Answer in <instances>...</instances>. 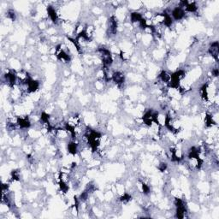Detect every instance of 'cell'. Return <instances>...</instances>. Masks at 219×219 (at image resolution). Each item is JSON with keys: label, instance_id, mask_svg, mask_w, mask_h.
Wrapping results in <instances>:
<instances>
[{"label": "cell", "instance_id": "3957f363", "mask_svg": "<svg viewBox=\"0 0 219 219\" xmlns=\"http://www.w3.org/2000/svg\"><path fill=\"white\" fill-rule=\"evenodd\" d=\"M208 52L213 58L217 62L218 61V54H219V44L218 41H215V42L211 43V45L209 46Z\"/></svg>", "mask_w": 219, "mask_h": 219}, {"label": "cell", "instance_id": "e0dca14e", "mask_svg": "<svg viewBox=\"0 0 219 219\" xmlns=\"http://www.w3.org/2000/svg\"><path fill=\"white\" fill-rule=\"evenodd\" d=\"M212 75L215 76V77H217L218 76V68L217 67L212 69Z\"/></svg>", "mask_w": 219, "mask_h": 219}, {"label": "cell", "instance_id": "8992f818", "mask_svg": "<svg viewBox=\"0 0 219 219\" xmlns=\"http://www.w3.org/2000/svg\"><path fill=\"white\" fill-rule=\"evenodd\" d=\"M27 91L28 92H34L38 90L39 86V83L37 80H33L32 78L28 79L27 80Z\"/></svg>", "mask_w": 219, "mask_h": 219}, {"label": "cell", "instance_id": "7a4b0ae2", "mask_svg": "<svg viewBox=\"0 0 219 219\" xmlns=\"http://www.w3.org/2000/svg\"><path fill=\"white\" fill-rule=\"evenodd\" d=\"M185 14H186V11L177 6L175 9H173V11L171 12V16H172L171 17H172L173 20L180 21V20H182V18H184Z\"/></svg>", "mask_w": 219, "mask_h": 219}, {"label": "cell", "instance_id": "277c9868", "mask_svg": "<svg viewBox=\"0 0 219 219\" xmlns=\"http://www.w3.org/2000/svg\"><path fill=\"white\" fill-rule=\"evenodd\" d=\"M16 123L21 129H27L31 126V121L28 117H17Z\"/></svg>", "mask_w": 219, "mask_h": 219}, {"label": "cell", "instance_id": "9c48e42d", "mask_svg": "<svg viewBox=\"0 0 219 219\" xmlns=\"http://www.w3.org/2000/svg\"><path fill=\"white\" fill-rule=\"evenodd\" d=\"M130 19L133 23H137V22L139 23V21L143 19V16L139 12H132L130 14Z\"/></svg>", "mask_w": 219, "mask_h": 219}, {"label": "cell", "instance_id": "52a82bcc", "mask_svg": "<svg viewBox=\"0 0 219 219\" xmlns=\"http://www.w3.org/2000/svg\"><path fill=\"white\" fill-rule=\"evenodd\" d=\"M47 13H48L49 17L52 21V22H54V23H58V16L57 14L56 10L54 9L52 6H48L47 7Z\"/></svg>", "mask_w": 219, "mask_h": 219}, {"label": "cell", "instance_id": "7c38bea8", "mask_svg": "<svg viewBox=\"0 0 219 219\" xmlns=\"http://www.w3.org/2000/svg\"><path fill=\"white\" fill-rule=\"evenodd\" d=\"M205 124L206 127H212L214 124H216L213 119V117L211 115L207 114L205 116Z\"/></svg>", "mask_w": 219, "mask_h": 219}, {"label": "cell", "instance_id": "9a60e30c", "mask_svg": "<svg viewBox=\"0 0 219 219\" xmlns=\"http://www.w3.org/2000/svg\"><path fill=\"white\" fill-rule=\"evenodd\" d=\"M7 16L10 19H11L12 21H15L16 20V12L14 11H12V10H10L8 11V13H7Z\"/></svg>", "mask_w": 219, "mask_h": 219}, {"label": "cell", "instance_id": "5b68a950", "mask_svg": "<svg viewBox=\"0 0 219 219\" xmlns=\"http://www.w3.org/2000/svg\"><path fill=\"white\" fill-rule=\"evenodd\" d=\"M112 80L118 86H122L124 83V75L120 71H115L113 74Z\"/></svg>", "mask_w": 219, "mask_h": 219}, {"label": "cell", "instance_id": "5bb4252c", "mask_svg": "<svg viewBox=\"0 0 219 219\" xmlns=\"http://www.w3.org/2000/svg\"><path fill=\"white\" fill-rule=\"evenodd\" d=\"M141 188H142V191H143L145 194H148L150 192L149 186L147 184L144 183V182H141Z\"/></svg>", "mask_w": 219, "mask_h": 219}, {"label": "cell", "instance_id": "2e32d148", "mask_svg": "<svg viewBox=\"0 0 219 219\" xmlns=\"http://www.w3.org/2000/svg\"><path fill=\"white\" fill-rule=\"evenodd\" d=\"M167 169V164L164 163V162H162L158 164V170L161 171V172H164V171H166Z\"/></svg>", "mask_w": 219, "mask_h": 219}, {"label": "cell", "instance_id": "8fae6325", "mask_svg": "<svg viewBox=\"0 0 219 219\" xmlns=\"http://www.w3.org/2000/svg\"><path fill=\"white\" fill-rule=\"evenodd\" d=\"M158 78H159V80H160L162 82L168 83L169 80H170V79H171V75L168 74L167 71H165V70H163L160 74H159V75H158Z\"/></svg>", "mask_w": 219, "mask_h": 219}, {"label": "cell", "instance_id": "6da1fadb", "mask_svg": "<svg viewBox=\"0 0 219 219\" xmlns=\"http://www.w3.org/2000/svg\"><path fill=\"white\" fill-rule=\"evenodd\" d=\"M117 20L116 19L115 16H111L109 19V25H108V33H110L111 35H115L117 34ZM109 34V35H110Z\"/></svg>", "mask_w": 219, "mask_h": 219}, {"label": "cell", "instance_id": "4fadbf2b", "mask_svg": "<svg viewBox=\"0 0 219 219\" xmlns=\"http://www.w3.org/2000/svg\"><path fill=\"white\" fill-rule=\"evenodd\" d=\"M120 201L123 204H127L128 203L131 199H132V197H131V195H129L128 193H123V195L120 197Z\"/></svg>", "mask_w": 219, "mask_h": 219}, {"label": "cell", "instance_id": "ba28073f", "mask_svg": "<svg viewBox=\"0 0 219 219\" xmlns=\"http://www.w3.org/2000/svg\"><path fill=\"white\" fill-rule=\"evenodd\" d=\"M78 151V144L75 141H70L68 144V152L72 155H75Z\"/></svg>", "mask_w": 219, "mask_h": 219}, {"label": "cell", "instance_id": "30bf717a", "mask_svg": "<svg viewBox=\"0 0 219 219\" xmlns=\"http://www.w3.org/2000/svg\"><path fill=\"white\" fill-rule=\"evenodd\" d=\"M184 11H187V12H190V13H195L196 11H198V6H197L195 2H192V3H189L188 2L187 7L185 8Z\"/></svg>", "mask_w": 219, "mask_h": 219}]
</instances>
